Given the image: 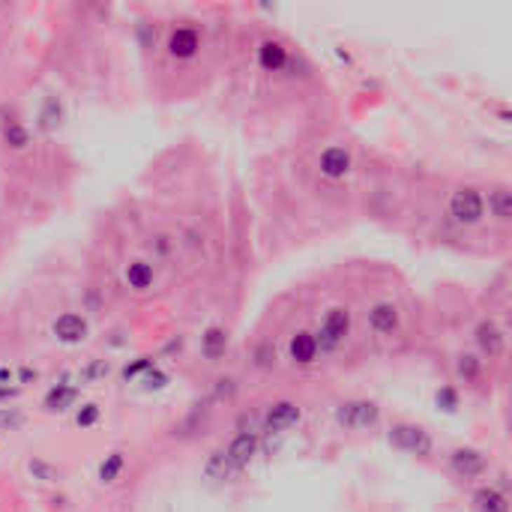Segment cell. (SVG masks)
<instances>
[{
	"mask_svg": "<svg viewBox=\"0 0 512 512\" xmlns=\"http://www.w3.org/2000/svg\"><path fill=\"white\" fill-rule=\"evenodd\" d=\"M476 344H480V351L485 353V357H497L500 351H504V330H500L494 321H483L480 327H476Z\"/></svg>",
	"mask_w": 512,
	"mask_h": 512,
	"instance_id": "cell-12",
	"label": "cell"
},
{
	"mask_svg": "<svg viewBox=\"0 0 512 512\" xmlns=\"http://www.w3.org/2000/svg\"><path fill=\"white\" fill-rule=\"evenodd\" d=\"M198 48H201V36H198V30H192V27H177L171 33V39H168V51L177 60L195 58Z\"/></svg>",
	"mask_w": 512,
	"mask_h": 512,
	"instance_id": "cell-8",
	"label": "cell"
},
{
	"mask_svg": "<svg viewBox=\"0 0 512 512\" xmlns=\"http://www.w3.org/2000/svg\"><path fill=\"white\" fill-rule=\"evenodd\" d=\"M120 471H123V452H111L108 459L99 464V480H102V483H114L120 476Z\"/></svg>",
	"mask_w": 512,
	"mask_h": 512,
	"instance_id": "cell-22",
	"label": "cell"
},
{
	"mask_svg": "<svg viewBox=\"0 0 512 512\" xmlns=\"http://www.w3.org/2000/svg\"><path fill=\"white\" fill-rule=\"evenodd\" d=\"M381 410H377L375 402H342L336 407V419L344 429H369L377 422Z\"/></svg>",
	"mask_w": 512,
	"mask_h": 512,
	"instance_id": "cell-4",
	"label": "cell"
},
{
	"mask_svg": "<svg viewBox=\"0 0 512 512\" xmlns=\"http://www.w3.org/2000/svg\"><path fill=\"white\" fill-rule=\"evenodd\" d=\"M288 353H291V360L299 363V365L315 363V357H318V339H315V332H306V330L294 332L291 342H288Z\"/></svg>",
	"mask_w": 512,
	"mask_h": 512,
	"instance_id": "cell-11",
	"label": "cell"
},
{
	"mask_svg": "<svg viewBox=\"0 0 512 512\" xmlns=\"http://www.w3.org/2000/svg\"><path fill=\"white\" fill-rule=\"evenodd\" d=\"M27 467H30V473H33V476H36V480H42V483H54V480H60V473H58V471H54V467H51V464H46V462H39V459H33V462H30Z\"/></svg>",
	"mask_w": 512,
	"mask_h": 512,
	"instance_id": "cell-23",
	"label": "cell"
},
{
	"mask_svg": "<svg viewBox=\"0 0 512 512\" xmlns=\"http://www.w3.org/2000/svg\"><path fill=\"white\" fill-rule=\"evenodd\" d=\"M87 318L75 315V311H66V315H60L58 321H54V336H58L60 342L66 344H78L87 339Z\"/></svg>",
	"mask_w": 512,
	"mask_h": 512,
	"instance_id": "cell-7",
	"label": "cell"
},
{
	"mask_svg": "<svg viewBox=\"0 0 512 512\" xmlns=\"http://www.w3.org/2000/svg\"><path fill=\"white\" fill-rule=\"evenodd\" d=\"M351 332V311L348 309H342V306H336V309H330L327 311V318H324V324H321V332H318V348L321 351H336L339 344L344 342V336Z\"/></svg>",
	"mask_w": 512,
	"mask_h": 512,
	"instance_id": "cell-2",
	"label": "cell"
},
{
	"mask_svg": "<svg viewBox=\"0 0 512 512\" xmlns=\"http://www.w3.org/2000/svg\"><path fill=\"white\" fill-rule=\"evenodd\" d=\"M225 452H228V459L237 471L240 467H246L255 459V452H258V438H255V431H240V435L228 443Z\"/></svg>",
	"mask_w": 512,
	"mask_h": 512,
	"instance_id": "cell-10",
	"label": "cell"
},
{
	"mask_svg": "<svg viewBox=\"0 0 512 512\" xmlns=\"http://www.w3.org/2000/svg\"><path fill=\"white\" fill-rule=\"evenodd\" d=\"M96 419H99V405H93V402H87V405H81V410L75 414V422L81 429H90V426H96Z\"/></svg>",
	"mask_w": 512,
	"mask_h": 512,
	"instance_id": "cell-24",
	"label": "cell"
},
{
	"mask_svg": "<svg viewBox=\"0 0 512 512\" xmlns=\"http://www.w3.org/2000/svg\"><path fill=\"white\" fill-rule=\"evenodd\" d=\"M123 279L132 291H147V288H153V282H156V270L147 261H132V264H126Z\"/></svg>",
	"mask_w": 512,
	"mask_h": 512,
	"instance_id": "cell-15",
	"label": "cell"
},
{
	"mask_svg": "<svg viewBox=\"0 0 512 512\" xmlns=\"http://www.w3.org/2000/svg\"><path fill=\"white\" fill-rule=\"evenodd\" d=\"M450 464L459 476H480L485 471V459L476 450H455Z\"/></svg>",
	"mask_w": 512,
	"mask_h": 512,
	"instance_id": "cell-14",
	"label": "cell"
},
{
	"mask_svg": "<svg viewBox=\"0 0 512 512\" xmlns=\"http://www.w3.org/2000/svg\"><path fill=\"white\" fill-rule=\"evenodd\" d=\"M147 384H150V386H165V384H168V375H162V372L153 369V372L147 375Z\"/></svg>",
	"mask_w": 512,
	"mask_h": 512,
	"instance_id": "cell-29",
	"label": "cell"
},
{
	"mask_svg": "<svg viewBox=\"0 0 512 512\" xmlns=\"http://www.w3.org/2000/svg\"><path fill=\"white\" fill-rule=\"evenodd\" d=\"M450 219L455 225H476L483 216H485V201L476 189L464 186V189H455L452 198H450V207H447Z\"/></svg>",
	"mask_w": 512,
	"mask_h": 512,
	"instance_id": "cell-1",
	"label": "cell"
},
{
	"mask_svg": "<svg viewBox=\"0 0 512 512\" xmlns=\"http://www.w3.org/2000/svg\"><path fill=\"white\" fill-rule=\"evenodd\" d=\"M299 417L303 414H299V407L294 402H276L270 410H267L264 426H267V431H285V429L297 426Z\"/></svg>",
	"mask_w": 512,
	"mask_h": 512,
	"instance_id": "cell-9",
	"label": "cell"
},
{
	"mask_svg": "<svg viewBox=\"0 0 512 512\" xmlns=\"http://www.w3.org/2000/svg\"><path fill=\"white\" fill-rule=\"evenodd\" d=\"M75 398H78V389H75V386L58 384V386H51V389H48V396H46V407H48V410H54V414H60V410H66V407H72V405H75Z\"/></svg>",
	"mask_w": 512,
	"mask_h": 512,
	"instance_id": "cell-19",
	"label": "cell"
},
{
	"mask_svg": "<svg viewBox=\"0 0 512 512\" xmlns=\"http://www.w3.org/2000/svg\"><path fill=\"white\" fill-rule=\"evenodd\" d=\"M476 506H480V512H509V504L506 497L497 492V488H480L476 492Z\"/></svg>",
	"mask_w": 512,
	"mask_h": 512,
	"instance_id": "cell-20",
	"label": "cell"
},
{
	"mask_svg": "<svg viewBox=\"0 0 512 512\" xmlns=\"http://www.w3.org/2000/svg\"><path fill=\"white\" fill-rule=\"evenodd\" d=\"M365 321H369V327L377 332V336H393V332L402 327V311H398L396 303H375L369 311H365Z\"/></svg>",
	"mask_w": 512,
	"mask_h": 512,
	"instance_id": "cell-5",
	"label": "cell"
},
{
	"mask_svg": "<svg viewBox=\"0 0 512 512\" xmlns=\"http://www.w3.org/2000/svg\"><path fill=\"white\" fill-rule=\"evenodd\" d=\"M144 369H153V360H147V357H141L138 363H132V365H126V377H135V375H141Z\"/></svg>",
	"mask_w": 512,
	"mask_h": 512,
	"instance_id": "cell-28",
	"label": "cell"
},
{
	"mask_svg": "<svg viewBox=\"0 0 512 512\" xmlns=\"http://www.w3.org/2000/svg\"><path fill=\"white\" fill-rule=\"evenodd\" d=\"M21 422H25V417H21L18 410H13V407H0V429H18Z\"/></svg>",
	"mask_w": 512,
	"mask_h": 512,
	"instance_id": "cell-26",
	"label": "cell"
},
{
	"mask_svg": "<svg viewBox=\"0 0 512 512\" xmlns=\"http://www.w3.org/2000/svg\"><path fill=\"white\" fill-rule=\"evenodd\" d=\"M4 141L9 144V147H15V150H25L30 144V132L21 123H15V120H9V123H4Z\"/></svg>",
	"mask_w": 512,
	"mask_h": 512,
	"instance_id": "cell-21",
	"label": "cell"
},
{
	"mask_svg": "<svg viewBox=\"0 0 512 512\" xmlns=\"http://www.w3.org/2000/svg\"><path fill=\"white\" fill-rule=\"evenodd\" d=\"M288 48L282 46V42H261V48H258V63H261V69H267V72H282L285 66H288Z\"/></svg>",
	"mask_w": 512,
	"mask_h": 512,
	"instance_id": "cell-13",
	"label": "cell"
},
{
	"mask_svg": "<svg viewBox=\"0 0 512 512\" xmlns=\"http://www.w3.org/2000/svg\"><path fill=\"white\" fill-rule=\"evenodd\" d=\"M438 405L443 410H455V407H459V393H455L452 386H443L440 393H438Z\"/></svg>",
	"mask_w": 512,
	"mask_h": 512,
	"instance_id": "cell-27",
	"label": "cell"
},
{
	"mask_svg": "<svg viewBox=\"0 0 512 512\" xmlns=\"http://www.w3.org/2000/svg\"><path fill=\"white\" fill-rule=\"evenodd\" d=\"M225 348H228V332L222 327H210L201 336V351L207 360H219L225 353Z\"/></svg>",
	"mask_w": 512,
	"mask_h": 512,
	"instance_id": "cell-18",
	"label": "cell"
},
{
	"mask_svg": "<svg viewBox=\"0 0 512 512\" xmlns=\"http://www.w3.org/2000/svg\"><path fill=\"white\" fill-rule=\"evenodd\" d=\"M234 471H237V467L231 464V459H228L225 450H216V452L207 459V464H204V476H207V480H213V483H225Z\"/></svg>",
	"mask_w": 512,
	"mask_h": 512,
	"instance_id": "cell-17",
	"label": "cell"
},
{
	"mask_svg": "<svg viewBox=\"0 0 512 512\" xmlns=\"http://www.w3.org/2000/svg\"><path fill=\"white\" fill-rule=\"evenodd\" d=\"M318 168L327 180H342V177H348L353 168V156L348 147H327L318 156Z\"/></svg>",
	"mask_w": 512,
	"mask_h": 512,
	"instance_id": "cell-6",
	"label": "cell"
},
{
	"mask_svg": "<svg viewBox=\"0 0 512 512\" xmlns=\"http://www.w3.org/2000/svg\"><path fill=\"white\" fill-rule=\"evenodd\" d=\"M488 213H492L497 222H509L512 216V192L506 186H494L488 192Z\"/></svg>",
	"mask_w": 512,
	"mask_h": 512,
	"instance_id": "cell-16",
	"label": "cell"
},
{
	"mask_svg": "<svg viewBox=\"0 0 512 512\" xmlns=\"http://www.w3.org/2000/svg\"><path fill=\"white\" fill-rule=\"evenodd\" d=\"M18 377H21V381H25V384H30V381H36V369H27V365H25V369H21V372H18Z\"/></svg>",
	"mask_w": 512,
	"mask_h": 512,
	"instance_id": "cell-30",
	"label": "cell"
},
{
	"mask_svg": "<svg viewBox=\"0 0 512 512\" xmlns=\"http://www.w3.org/2000/svg\"><path fill=\"white\" fill-rule=\"evenodd\" d=\"M389 440H393V447L405 450L410 455H429L431 452L429 431H422L419 426H407V422H398V426L389 429Z\"/></svg>",
	"mask_w": 512,
	"mask_h": 512,
	"instance_id": "cell-3",
	"label": "cell"
},
{
	"mask_svg": "<svg viewBox=\"0 0 512 512\" xmlns=\"http://www.w3.org/2000/svg\"><path fill=\"white\" fill-rule=\"evenodd\" d=\"M459 372L467 377V381H473V377L480 375V360H476L473 353H464V357H459Z\"/></svg>",
	"mask_w": 512,
	"mask_h": 512,
	"instance_id": "cell-25",
	"label": "cell"
}]
</instances>
